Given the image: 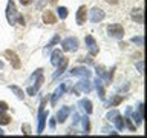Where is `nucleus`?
<instances>
[{"label": "nucleus", "mask_w": 147, "mask_h": 138, "mask_svg": "<svg viewBox=\"0 0 147 138\" xmlns=\"http://www.w3.org/2000/svg\"><path fill=\"white\" fill-rule=\"evenodd\" d=\"M17 6H16V2L14 0H9L8 2V6H6V20L9 25H14L16 23V18H17Z\"/></svg>", "instance_id": "obj_1"}, {"label": "nucleus", "mask_w": 147, "mask_h": 138, "mask_svg": "<svg viewBox=\"0 0 147 138\" xmlns=\"http://www.w3.org/2000/svg\"><path fill=\"white\" fill-rule=\"evenodd\" d=\"M61 49L64 52H75L78 49V40L74 39V37H69V39H64L61 41Z\"/></svg>", "instance_id": "obj_2"}, {"label": "nucleus", "mask_w": 147, "mask_h": 138, "mask_svg": "<svg viewBox=\"0 0 147 138\" xmlns=\"http://www.w3.org/2000/svg\"><path fill=\"white\" fill-rule=\"evenodd\" d=\"M107 34L110 37H113V39H123L124 37V29L123 26L119 25V23H112V25L107 26Z\"/></svg>", "instance_id": "obj_3"}, {"label": "nucleus", "mask_w": 147, "mask_h": 138, "mask_svg": "<svg viewBox=\"0 0 147 138\" xmlns=\"http://www.w3.org/2000/svg\"><path fill=\"white\" fill-rule=\"evenodd\" d=\"M92 89V85H90V81L87 80V78H84V80H81V81H78L75 86H74V92L75 94H80V92H90Z\"/></svg>", "instance_id": "obj_4"}, {"label": "nucleus", "mask_w": 147, "mask_h": 138, "mask_svg": "<svg viewBox=\"0 0 147 138\" xmlns=\"http://www.w3.org/2000/svg\"><path fill=\"white\" fill-rule=\"evenodd\" d=\"M5 55H6V58L9 60V62H11V64H12V68H14V69H20V68H22L20 58H18V55L14 52V51H11V49L5 51Z\"/></svg>", "instance_id": "obj_5"}, {"label": "nucleus", "mask_w": 147, "mask_h": 138, "mask_svg": "<svg viewBox=\"0 0 147 138\" xmlns=\"http://www.w3.org/2000/svg\"><path fill=\"white\" fill-rule=\"evenodd\" d=\"M104 17H106V14H104V11H103L101 8H92V9H90V14H89L90 22L98 23V22L103 20Z\"/></svg>", "instance_id": "obj_6"}, {"label": "nucleus", "mask_w": 147, "mask_h": 138, "mask_svg": "<svg viewBox=\"0 0 147 138\" xmlns=\"http://www.w3.org/2000/svg\"><path fill=\"white\" fill-rule=\"evenodd\" d=\"M84 41H86V46H87V49H89L90 55H96V54H98V46H96V41H95L94 37H92V35H86Z\"/></svg>", "instance_id": "obj_7"}, {"label": "nucleus", "mask_w": 147, "mask_h": 138, "mask_svg": "<svg viewBox=\"0 0 147 138\" xmlns=\"http://www.w3.org/2000/svg\"><path fill=\"white\" fill-rule=\"evenodd\" d=\"M90 71L87 69L86 66H78V68H72L71 71V75H75V77H83V78H89L90 77Z\"/></svg>", "instance_id": "obj_8"}, {"label": "nucleus", "mask_w": 147, "mask_h": 138, "mask_svg": "<svg viewBox=\"0 0 147 138\" xmlns=\"http://www.w3.org/2000/svg\"><path fill=\"white\" fill-rule=\"evenodd\" d=\"M86 6L84 5H81L80 8H78V11H77V14H75V18H77V23L78 25H84L86 23V18H87V11H86Z\"/></svg>", "instance_id": "obj_9"}, {"label": "nucleus", "mask_w": 147, "mask_h": 138, "mask_svg": "<svg viewBox=\"0 0 147 138\" xmlns=\"http://www.w3.org/2000/svg\"><path fill=\"white\" fill-rule=\"evenodd\" d=\"M67 63H69V60L66 58V57H61V60H60V63L57 64V71L54 72V75H52V78H57V77H60L61 74L66 71V68H67Z\"/></svg>", "instance_id": "obj_10"}, {"label": "nucleus", "mask_w": 147, "mask_h": 138, "mask_svg": "<svg viewBox=\"0 0 147 138\" xmlns=\"http://www.w3.org/2000/svg\"><path fill=\"white\" fill-rule=\"evenodd\" d=\"M69 114H71V109H69L67 106H63V108L57 112V118H55V120H57L58 123H64L67 120Z\"/></svg>", "instance_id": "obj_11"}, {"label": "nucleus", "mask_w": 147, "mask_h": 138, "mask_svg": "<svg viewBox=\"0 0 147 138\" xmlns=\"http://www.w3.org/2000/svg\"><path fill=\"white\" fill-rule=\"evenodd\" d=\"M43 22L46 25H54L57 22V17H55V14L52 11H45L43 12Z\"/></svg>", "instance_id": "obj_12"}, {"label": "nucleus", "mask_w": 147, "mask_h": 138, "mask_svg": "<svg viewBox=\"0 0 147 138\" xmlns=\"http://www.w3.org/2000/svg\"><path fill=\"white\" fill-rule=\"evenodd\" d=\"M46 118H48V114H46V112H40L38 114V127H37V133H41L45 131Z\"/></svg>", "instance_id": "obj_13"}, {"label": "nucleus", "mask_w": 147, "mask_h": 138, "mask_svg": "<svg viewBox=\"0 0 147 138\" xmlns=\"http://www.w3.org/2000/svg\"><path fill=\"white\" fill-rule=\"evenodd\" d=\"M64 91H66V85H61V86H58V87H57V91H55L54 94H52V98H51V101H52V104L57 103V100H58L60 97L63 95V92H64Z\"/></svg>", "instance_id": "obj_14"}, {"label": "nucleus", "mask_w": 147, "mask_h": 138, "mask_svg": "<svg viewBox=\"0 0 147 138\" xmlns=\"http://www.w3.org/2000/svg\"><path fill=\"white\" fill-rule=\"evenodd\" d=\"M132 18H133L136 23H140V25H142V23H144V16H142V11H141L140 8H138V9H133V11H132Z\"/></svg>", "instance_id": "obj_15"}, {"label": "nucleus", "mask_w": 147, "mask_h": 138, "mask_svg": "<svg viewBox=\"0 0 147 138\" xmlns=\"http://www.w3.org/2000/svg\"><path fill=\"white\" fill-rule=\"evenodd\" d=\"M63 57V54H61V49H55L52 55H51V63L54 64V66H57V64L60 63V60H61Z\"/></svg>", "instance_id": "obj_16"}, {"label": "nucleus", "mask_w": 147, "mask_h": 138, "mask_svg": "<svg viewBox=\"0 0 147 138\" xmlns=\"http://www.w3.org/2000/svg\"><path fill=\"white\" fill-rule=\"evenodd\" d=\"M78 104H80V108L83 110H86V114H92V110H94V109H92V103L87 98L80 100V103H78Z\"/></svg>", "instance_id": "obj_17"}, {"label": "nucleus", "mask_w": 147, "mask_h": 138, "mask_svg": "<svg viewBox=\"0 0 147 138\" xmlns=\"http://www.w3.org/2000/svg\"><path fill=\"white\" fill-rule=\"evenodd\" d=\"M112 121L115 123V126H117V129H118V131H121V129L124 127V118L121 117V115H117V117H115L113 120H112Z\"/></svg>", "instance_id": "obj_18"}, {"label": "nucleus", "mask_w": 147, "mask_h": 138, "mask_svg": "<svg viewBox=\"0 0 147 138\" xmlns=\"http://www.w3.org/2000/svg\"><path fill=\"white\" fill-rule=\"evenodd\" d=\"M9 123H11V117L2 110V112H0V126H6Z\"/></svg>", "instance_id": "obj_19"}, {"label": "nucleus", "mask_w": 147, "mask_h": 138, "mask_svg": "<svg viewBox=\"0 0 147 138\" xmlns=\"http://www.w3.org/2000/svg\"><path fill=\"white\" fill-rule=\"evenodd\" d=\"M9 89H11V91H12L14 94H16V95H17L20 100H23V98H25V92H23V91H22L18 86H9Z\"/></svg>", "instance_id": "obj_20"}, {"label": "nucleus", "mask_w": 147, "mask_h": 138, "mask_svg": "<svg viewBox=\"0 0 147 138\" xmlns=\"http://www.w3.org/2000/svg\"><path fill=\"white\" fill-rule=\"evenodd\" d=\"M67 8H64V6H60L58 8V17L61 18V20H64V18H67Z\"/></svg>", "instance_id": "obj_21"}, {"label": "nucleus", "mask_w": 147, "mask_h": 138, "mask_svg": "<svg viewBox=\"0 0 147 138\" xmlns=\"http://www.w3.org/2000/svg\"><path fill=\"white\" fill-rule=\"evenodd\" d=\"M35 78H37V77H35ZM43 81H45V77L40 74L38 78H37V83H34V89H35V91H38L40 87H41V85H43Z\"/></svg>", "instance_id": "obj_22"}, {"label": "nucleus", "mask_w": 147, "mask_h": 138, "mask_svg": "<svg viewBox=\"0 0 147 138\" xmlns=\"http://www.w3.org/2000/svg\"><path fill=\"white\" fill-rule=\"evenodd\" d=\"M124 124L129 127V131H132V132H135L136 131V124H133L132 123V120H129V118H124Z\"/></svg>", "instance_id": "obj_23"}, {"label": "nucleus", "mask_w": 147, "mask_h": 138, "mask_svg": "<svg viewBox=\"0 0 147 138\" xmlns=\"http://www.w3.org/2000/svg\"><path fill=\"white\" fill-rule=\"evenodd\" d=\"M81 123H83V127H84L86 133H89V131H90V126H89V118H87V117H83V118H81Z\"/></svg>", "instance_id": "obj_24"}, {"label": "nucleus", "mask_w": 147, "mask_h": 138, "mask_svg": "<svg viewBox=\"0 0 147 138\" xmlns=\"http://www.w3.org/2000/svg\"><path fill=\"white\" fill-rule=\"evenodd\" d=\"M132 43H136V45H140V46H142L144 45V39H142V35H138V37H132Z\"/></svg>", "instance_id": "obj_25"}, {"label": "nucleus", "mask_w": 147, "mask_h": 138, "mask_svg": "<svg viewBox=\"0 0 147 138\" xmlns=\"http://www.w3.org/2000/svg\"><path fill=\"white\" fill-rule=\"evenodd\" d=\"M58 41H60V37H58V35H54V39H52V40H51L49 43H48V48H46V51H48V49H51L54 45H57ZM46 51H45V52H46Z\"/></svg>", "instance_id": "obj_26"}, {"label": "nucleus", "mask_w": 147, "mask_h": 138, "mask_svg": "<svg viewBox=\"0 0 147 138\" xmlns=\"http://www.w3.org/2000/svg\"><path fill=\"white\" fill-rule=\"evenodd\" d=\"M118 114H119L118 110H117V109H113V110H110V112H109L107 115H106V118H107V120H113V118L117 117Z\"/></svg>", "instance_id": "obj_27"}, {"label": "nucleus", "mask_w": 147, "mask_h": 138, "mask_svg": "<svg viewBox=\"0 0 147 138\" xmlns=\"http://www.w3.org/2000/svg\"><path fill=\"white\" fill-rule=\"evenodd\" d=\"M16 22H18V25H22V26H25V25H26V22H25V17H23L22 14H17V18H16Z\"/></svg>", "instance_id": "obj_28"}, {"label": "nucleus", "mask_w": 147, "mask_h": 138, "mask_svg": "<svg viewBox=\"0 0 147 138\" xmlns=\"http://www.w3.org/2000/svg\"><path fill=\"white\" fill-rule=\"evenodd\" d=\"M22 131H23V133H25V135H31V126L29 124H23V127H22Z\"/></svg>", "instance_id": "obj_29"}, {"label": "nucleus", "mask_w": 147, "mask_h": 138, "mask_svg": "<svg viewBox=\"0 0 147 138\" xmlns=\"http://www.w3.org/2000/svg\"><path fill=\"white\" fill-rule=\"evenodd\" d=\"M96 91H98V94H100V98H103L104 100V87L103 86H101V85H98V86H96Z\"/></svg>", "instance_id": "obj_30"}, {"label": "nucleus", "mask_w": 147, "mask_h": 138, "mask_svg": "<svg viewBox=\"0 0 147 138\" xmlns=\"http://www.w3.org/2000/svg\"><path fill=\"white\" fill-rule=\"evenodd\" d=\"M136 68H138V72L142 74V72H144V71H142V69H144V62H138L136 63Z\"/></svg>", "instance_id": "obj_31"}, {"label": "nucleus", "mask_w": 147, "mask_h": 138, "mask_svg": "<svg viewBox=\"0 0 147 138\" xmlns=\"http://www.w3.org/2000/svg\"><path fill=\"white\" fill-rule=\"evenodd\" d=\"M8 109V103L6 101H0V110H6Z\"/></svg>", "instance_id": "obj_32"}, {"label": "nucleus", "mask_w": 147, "mask_h": 138, "mask_svg": "<svg viewBox=\"0 0 147 138\" xmlns=\"http://www.w3.org/2000/svg\"><path fill=\"white\" fill-rule=\"evenodd\" d=\"M45 2H46V0H38V3H37V8L41 9V8L45 6Z\"/></svg>", "instance_id": "obj_33"}, {"label": "nucleus", "mask_w": 147, "mask_h": 138, "mask_svg": "<svg viewBox=\"0 0 147 138\" xmlns=\"http://www.w3.org/2000/svg\"><path fill=\"white\" fill-rule=\"evenodd\" d=\"M20 3L23 5V6H28V5L32 3V0H20Z\"/></svg>", "instance_id": "obj_34"}, {"label": "nucleus", "mask_w": 147, "mask_h": 138, "mask_svg": "<svg viewBox=\"0 0 147 138\" xmlns=\"http://www.w3.org/2000/svg\"><path fill=\"white\" fill-rule=\"evenodd\" d=\"M26 92H28L29 95H34V94H35V89H34V87H28V91H26Z\"/></svg>", "instance_id": "obj_35"}, {"label": "nucleus", "mask_w": 147, "mask_h": 138, "mask_svg": "<svg viewBox=\"0 0 147 138\" xmlns=\"http://www.w3.org/2000/svg\"><path fill=\"white\" fill-rule=\"evenodd\" d=\"M78 120H80L78 114H74V124H77V123H78Z\"/></svg>", "instance_id": "obj_36"}, {"label": "nucleus", "mask_w": 147, "mask_h": 138, "mask_svg": "<svg viewBox=\"0 0 147 138\" xmlns=\"http://www.w3.org/2000/svg\"><path fill=\"white\" fill-rule=\"evenodd\" d=\"M49 126H51V129H54V127H55V121H54V118H51V121H49Z\"/></svg>", "instance_id": "obj_37"}, {"label": "nucleus", "mask_w": 147, "mask_h": 138, "mask_svg": "<svg viewBox=\"0 0 147 138\" xmlns=\"http://www.w3.org/2000/svg\"><path fill=\"white\" fill-rule=\"evenodd\" d=\"M106 2H107V3H110V5H117V3L119 2V0H106Z\"/></svg>", "instance_id": "obj_38"}, {"label": "nucleus", "mask_w": 147, "mask_h": 138, "mask_svg": "<svg viewBox=\"0 0 147 138\" xmlns=\"http://www.w3.org/2000/svg\"><path fill=\"white\" fill-rule=\"evenodd\" d=\"M46 2H49L51 5H57V2H58V0H46Z\"/></svg>", "instance_id": "obj_39"}, {"label": "nucleus", "mask_w": 147, "mask_h": 138, "mask_svg": "<svg viewBox=\"0 0 147 138\" xmlns=\"http://www.w3.org/2000/svg\"><path fill=\"white\" fill-rule=\"evenodd\" d=\"M0 69H3V63L2 62H0Z\"/></svg>", "instance_id": "obj_40"}, {"label": "nucleus", "mask_w": 147, "mask_h": 138, "mask_svg": "<svg viewBox=\"0 0 147 138\" xmlns=\"http://www.w3.org/2000/svg\"><path fill=\"white\" fill-rule=\"evenodd\" d=\"M0 135H3V131H2V129H0Z\"/></svg>", "instance_id": "obj_41"}]
</instances>
